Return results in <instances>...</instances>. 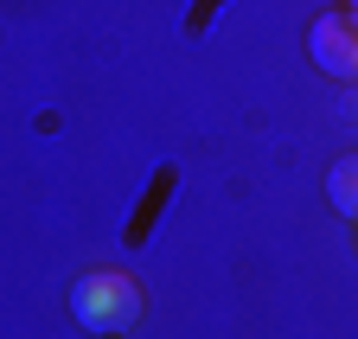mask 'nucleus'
<instances>
[{
	"mask_svg": "<svg viewBox=\"0 0 358 339\" xmlns=\"http://www.w3.org/2000/svg\"><path fill=\"white\" fill-rule=\"evenodd\" d=\"M141 282H134L128 269H90V275H77V288H71V320L83 326V333H128L134 320H141Z\"/></svg>",
	"mask_w": 358,
	"mask_h": 339,
	"instance_id": "f257e3e1",
	"label": "nucleus"
},
{
	"mask_svg": "<svg viewBox=\"0 0 358 339\" xmlns=\"http://www.w3.org/2000/svg\"><path fill=\"white\" fill-rule=\"evenodd\" d=\"M307 58H313V71H327V77H339V83H358V26H352V13H320L307 26Z\"/></svg>",
	"mask_w": 358,
	"mask_h": 339,
	"instance_id": "f03ea898",
	"label": "nucleus"
},
{
	"mask_svg": "<svg viewBox=\"0 0 358 339\" xmlns=\"http://www.w3.org/2000/svg\"><path fill=\"white\" fill-rule=\"evenodd\" d=\"M327 199L339 218H358V154H339L333 173H327Z\"/></svg>",
	"mask_w": 358,
	"mask_h": 339,
	"instance_id": "7ed1b4c3",
	"label": "nucleus"
},
{
	"mask_svg": "<svg viewBox=\"0 0 358 339\" xmlns=\"http://www.w3.org/2000/svg\"><path fill=\"white\" fill-rule=\"evenodd\" d=\"M345 13H352V26H358V0H345Z\"/></svg>",
	"mask_w": 358,
	"mask_h": 339,
	"instance_id": "20e7f679",
	"label": "nucleus"
}]
</instances>
